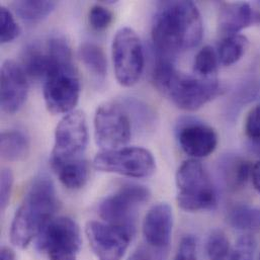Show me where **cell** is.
<instances>
[{"instance_id":"4","label":"cell","mask_w":260,"mask_h":260,"mask_svg":"<svg viewBox=\"0 0 260 260\" xmlns=\"http://www.w3.org/2000/svg\"><path fill=\"white\" fill-rule=\"evenodd\" d=\"M57 209V192L52 180L44 175L35 178L11 223L10 241L13 246L26 248L54 218Z\"/></svg>"},{"instance_id":"25","label":"cell","mask_w":260,"mask_h":260,"mask_svg":"<svg viewBox=\"0 0 260 260\" xmlns=\"http://www.w3.org/2000/svg\"><path fill=\"white\" fill-rule=\"evenodd\" d=\"M218 54L211 46L204 47L196 56L193 62L194 74L203 78H214L218 68Z\"/></svg>"},{"instance_id":"8","label":"cell","mask_w":260,"mask_h":260,"mask_svg":"<svg viewBox=\"0 0 260 260\" xmlns=\"http://www.w3.org/2000/svg\"><path fill=\"white\" fill-rule=\"evenodd\" d=\"M95 169L133 178L150 177L156 171L153 154L142 147H124L100 152L93 160Z\"/></svg>"},{"instance_id":"20","label":"cell","mask_w":260,"mask_h":260,"mask_svg":"<svg viewBox=\"0 0 260 260\" xmlns=\"http://www.w3.org/2000/svg\"><path fill=\"white\" fill-rule=\"evenodd\" d=\"M50 66V58L47 50L38 43L27 45L21 56V67L25 74L31 78H45Z\"/></svg>"},{"instance_id":"3","label":"cell","mask_w":260,"mask_h":260,"mask_svg":"<svg viewBox=\"0 0 260 260\" xmlns=\"http://www.w3.org/2000/svg\"><path fill=\"white\" fill-rule=\"evenodd\" d=\"M156 88L177 108L197 111L218 96L222 87L217 78H203L178 71L172 59L158 57L152 71Z\"/></svg>"},{"instance_id":"27","label":"cell","mask_w":260,"mask_h":260,"mask_svg":"<svg viewBox=\"0 0 260 260\" xmlns=\"http://www.w3.org/2000/svg\"><path fill=\"white\" fill-rule=\"evenodd\" d=\"M0 29L1 44L10 43L20 35V27L17 24L12 11L5 6L0 7Z\"/></svg>"},{"instance_id":"5","label":"cell","mask_w":260,"mask_h":260,"mask_svg":"<svg viewBox=\"0 0 260 260\" xmlns=\"http://www.w3.org/2000/svg\"><path fill=\"white\" fill-rule=\"evenodd\" d=\"M176 201L186 212L211 210L217 205V191L204 165L197 159L184 161L176 172Z\"/></svg>"},{"instance_id":"34","label":"cell","mask_w":260,"mask_h":260,"mask_svg":"<svg viewBox=\"0 0 260 260\" xmlns=\"http://www.w3.org/2000/svg\"><path fill=\"white\" fill-rule=\"evenodd\" d=\"M128 260H152V258L147 250H145L144 248H140L135 251Z\"/></svg>"},{"instance_id":"14","label":"cell","mask_w":260,"mask_h":260,"mask_svg":"<svg viewBox=\"0 0 260 260\" xmlns=\"http://www.w3.org/2000/svg\"><path fill=\"white\" fill-rule=\"evenodd\" d=\"M173 229V212L166 203L153 206L146 214L142 231L146 242L158 249H166L171 240Z\"/></svg>"},{"instance_id":"33","label":"cell","mask_w":260,"mask_h":260,"mask_svg":"<svg viewBox=\"0 0 260 260\" xmlns=\"http://www.w3.org/2000/svg\"><path fill=\"white\" fill-rule=\"evenodd\" d=\"M251 179L254 187L260 192V160L252 166Z\"/></svg>"},{"instance_id":"12","label":"cell","mask_w":260,"mask_h":260,"mask_svg":"<svg viewBox=\"0 0 260 260\" xmlns=\"http://www.w3.org/2000/svg\"><path fill=\"white\" fill-rule=\"evenodd\" d=\"M150 197V190L144 185L125 184L101 203L99 214L106 223L135 227L136 211L139 206L147 203Z\"/></svg>"},{"instance_id":"13","label":"cell","mask_w":260,"mask_h":260,"mask_svg":"<svg viewBox=\"0 0 260 260\" xmlns=\"http://www.w3.org/2000/svg\"><path fill=\"white\" fill-rule=\"evenodd\" d=\"M28 83L24 70L13 60H6L1 66L0 104L4 113H17L26 102Z\"/></svg>"},{"instance_id":"9","label":"cell","mask_w":260,"mask_h":260,"mask_svg":"<svg viewBox=\"0 0 260 260\" xmlns=\"http://www.w3.org/2000/svg\"><path fill=\"white\" fill-rule=\"evenodd\" d=\"M113 62L118 82L131 87L135 85L144 70V50L137 32L131 27H122L114 38Z\"/></svg>"},{"instance_id":"15","label":"cell","mask_w":260,"mask_h":260,"mask_svg":"<svg viewBox=\"0 0 260 260\" xmlns=\"http://www.w3.org/2000/svg\"><path fill=\"white\" fill-rule=\"evenodd\" d=\"M178 142L185 154L196 159L205 158L216 150L218 135L207 125L188 122L178 131Z\"/></svg>"},{"instance_id":"23","label":"cell","mask_w":260,"mask_h":260,"mask_svg":"<svg viewBox=\"0 0 260 260\" xmlns=\"http://www.w3.org/2000/svg\"><path fill=\"white\" fill-rule=\"evenodd\" d=\"M230 225L240 231L254 232L260 230V209L247 205L233 207L228 215Z\"/></svg>"},{"instance_id":"22","label":"cell","mask_w":260,"mask_h":260,"mask_svg":"<svg viewBox=\"0 0 260 260\" xmlns=\"http://www.w3.org/2000/svg\"><path fill=\"white\" fill-rule=\"evenodd\" d=\"M79 57L87 70L104 80L108 73V61L103 49L93 43H84L79 48Z\"/></svg>"},{"instance_id":"7","label":"cell","mask_w":260,"mask_h":260,"mask_svg":"<svg viewBox=\"0 0 260 260\" xmlns=\"http://www.w3.org/2000/svg\"><path fill=\"white\" fill-rule=\"evenodd\" d=\"M94 138L102 151L126 147L132 137V120L123 103L101 105L94 115Z\"/></svg>"},{"instance_id":"24","label":"cell","mask_w":260,"mask_h":260,"mask_svg":"<svg viewBox=\"0 0 260 260\" xmlns=\"http://www.w3.org/2000/svg\"><path fill=\"white\" fill-rule=\"evenodd\" d=\"M248 40L242 35H233L224 38L218 49V58L221 64L230 66L238 62L246 52Z\"/></svg>"},{"instance_id":"36","label":"cell","mask_w":260,"mask_h":260,"mask_svg":"<svg viewBox=\"0 0 260 260\" xmlns=\"http://www.w3.org/2000/svg\"><path fill=\"white\" fill-rule=\"evenodd\" d=\"M249 147H250V149L253 153H255L256 155H258L260 157V139L256 140V141L250 142Z\"/></svg>"},{"instance_id":"21","label":"cell","mask_w":260,"mask_h":260,"mask_svg":"<svg viewBox=\"0 0 260 260\" xmlns=\"http://www.w3.org/2000/svg\"><path fill=\"white\" fill-rule=\"evenodd\" d=\"M57 3L54 1H13L11 8L13 12L23 21L37 23L46 19L55 9Z\"/></svg>"},{"instance_id":"17","label":"cell","mask_w":260,"mask_h":260,"mask_svg":"<svg viewBox=\"0 0 260 260\" xmlns=\"http://www.w3.org/2000/svg\"><path fill=\"white\" fill-rule=\"evenodd\" d=\"M253 12L247 3H226L220 12V29L228 36L238 35L250 25Z\"/></svg>"},{"instance_id":"18","label":"cell","mask_w":260,"mask_h":260,"mask_svg":"<svg viewBox=\"0 0 260 260\" xmlns=\"http://www.w3.org/2000/svg\"><path fill=\"white\" fill-rule=\"evenodd\" d=\"M220 168L226 185L233 190L242 188L251 177L250 162L237 156L225 158L221 162Z\"/></svg>"},{"instance_id":"19","label":"cell","mask_w":260,"mask_h":260,"mask_svg":"<svg viewBox=\"0 0 260 260\" xmlns=\"http://www.w3.org/2000/svg\"><path fill=\"white\" fill-rule=\"evenodd\" d=\"M0 151L1 157L6 161H21L28 155L29 140L21 131H4L0 137Z\"/></svg>"},{"instance_id":"32","label":"cell","mask_w":260,"mask_h":260,"mask_svg":"<svg viewBox=\"0 0 260 260\" xmlns=\"http://www.w3.org/2000/svg\"><path fill=\"white\" fill-rule=\"evenodd\" d=\"M245 134L250 142L260 139V104L255 106L245 120Z\"/></svg>"},{"instance_id":"16","label":"cell","mask_w":260,"mask_h":260,"mask_svg":"<svg viewBox=\"0 0 260 260\" xmlns=\"http://www.w3.org/2000/svg\"><path fill=\"white\" fill-rule=\"evenodd\" d=\"M60 182L68 189H80L89 179L90 166L83 158L69 161H51Z\"/></svg>"},{"instance_id":"30","label":"cell","mask_w":260,"mask_h":260,"mask_svg":"<svg viewBox=\"0 0 260 260\" xmlns=\"http://www.w3.org/2000/svg\"><path fill=\"white\" fill-rule=\"evenodd\" d=\"M173 260H199L198 241L193 235L182 237Z\"/></svg>"},{"instance_id":"10","label":"cell","mask_w":260,"mask_h":260,"mask_svg":"<svg viewBox=\"0 0 260 260\" xmlns=\"http://www.w3.org/2000/svg\"><path fill=\"white\" fill-rule=\"evenodd\" d=\"M135 232V227L99 221H90L85 227L89 246L99 260L123 259Z\"/></svg>"},{"instance_id":"35","label":"cell","mask_w":260,"mask_h":260,"mask_svg":"<svg viewBox=\"0 0 260 260\" xmlns=\"http://www.w3.org/2000/svg\"><path fill=\"white\" fill-rule=\"evenodd\" d=\"M1 260H16L15 252L9 247H2L1 249Z\"/></svg>"},{"instance_id":"31","label":"cell","mask_w":260,"mask_h":260,"mask_svg":"<svg viewBox=\"0 0 260 260\" xmlns=\"http://www.w3.org/2000/svg\"><path fill=\"white\" fill-rule=\"evenodd\" d=\"M13 182L14 177L12 171L9 168H3L1 171L0 179V203L2 211H4L8 206L13 188Z\"/></svg>"},{"instance_id":"29","label":"cell","mask_w":260,"mask_h":260,"mask_svg":"<svg viewBox=\"0 0 260 260\" xmlns=\"http://www.w3.org/2000/svg\"><path fill=\"white\" fill-rule=\"evenodd\" d=\"M89 22L96 30H105L113 21V13L102 5H94L89 10Z\"/></svg>"},{"instance_id":"11","label":"cell","mask_w":260,"mask_h":260,"mask_svg":"<svg viewBox=\"0 0 260 260\" xmlns=\"http://www.w3.org/2000/svg\"><path fill=\"white\" fill-rule=\"evenodd\" d=\"M88 126L83 112L74 110L65 115L55 131L51 161L82 158L88 145Z\"/></svg>"},{"instance_id":"2","label":"cell","mask_w":260,"mask_h":260,"mask_svg":"<svg viewBox=\"0 0 260 260\" xmlns=\"http://www.w3.org/2000/svg\"><path fill=\"white\" fill-rule=\"evenodd\" d=\"M47 50L50 66L44 78L45 104L50 113L67 115L74 111L81 91L71 49L64 38L54 37L47 43Z\"/></svg>"},{"instance_id":"6","label":"cell","mask_w":260,"mask_h":260,"mask_svg":"<svg viewBox=\"0 0 260 260\" xmlns=\"http://www.w3.org/2000/svg\"><path fill=\"white\" fill-rule=\"evenodd\" d=\"M81 245L80 228L68 217H54L37 237L38 249L49 260H77Z\"/></svg>"},{"instance_id":"26","label":"cell","mask_w":260,"mask_h":260,"mask_svg":"<svg viewBox=\"0 0 260 260\" xmlns=\"http://www.w3.org/2000/svg\"><path fill=\"white\" fill-rule=\"evenodd\" d=\"M209 260H228L231 254L230 241L226 234L220 230L212 232L206 243Z\"/></svg>"},{"instance_id":"28","label":"cell","mask_w":260,"mask_h":260,"mask_svg":"<svg viewBox=\"0 0 260 260\" xmlns=\"http://www.w3.org/2000/svg\"><path fill=\"white\" fill-rule=\"evenodd\" d=\"M256 247L255 239L249 234L244 235L238 239L236 247L228 260H255Z\"/></svg>"},{"instance_id":"1","label":"cell","mask_w":260,"mask_h":260,"mask_svg":"<svg viewBox=\"0 0 260 260\" xmlns=\"http://www.w3.org/2000/svg\"><path fill=\"white\" fill-rule=\"evenodd\" d=\"M152 42L158 57L173 59L197 47L204 36V23L191 1H166L159 4L152 24Z\"/></svg>"}]
</instances>
